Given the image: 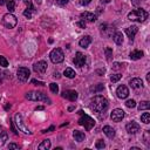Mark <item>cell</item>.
Instances as JSON below:
<instances>
[{
    "instance_id": "cell-1",
    "label": "cell",
    "mask_w": 150,
    "mask_h": 150,
    "mask_svg": "<svg viewBox=\"0 0 150 150\" xmlns=\"http://www.w3.org/2000/svg\"><path fill=\"white\" fill-rule=\"evenodd\" d=\"M92 108L96 111V113H102L108 108V101L106 97L101 96V95H96L93 97L92 100Z\"/></svg>"
},
{
    "instance_id": "cell-2",
    "label": "cell",
    "mask_w": 150,
    "mask_h": 150,
    "mask_svg": "<svg viewBox=\"0 0 150 150\" xmlns=\"http://www.w3.org/2000/svg\"><path fill=\"white\" fill-rule=\"evenodd\" d=\"M128 19L131 20V21H137V22H143L148 19V12L142 10V8H138V10H135V11H131L129 14H128Z\"/></svg>"
},
{
    "instance_id": "cell-3",
    "label": "cell",
    "mask_w": 150,
    "mask_h": 150,
    "mask_svg": "<svg viewBox=\"0 0 150 150\" xmlns=\"http://www.w3.org/2000/svg\"><path fill=\"white\" fill-rule=\"evenodd\" d=\"M79 114H80V118H79V124L80 126H83L84 128H86V130H91L94 126H95V121L92 118V117H89L88 115H86L82 110H80L79 111Z\"/></svg>"
},
{
    "instance_id": "cell-4",
    "label": "cell",
    "mask_w": 150,
    "mask_h": 150,
    "mask_svg": "<svg viewBox=\"0 0 150 150\" xmlns=\"http://www.w3.org/2000/svg\"><path fill=\"white\" fill-rule=\"evenodd\" d=\"M50 61L53 64H61L64 60H65V55H64V52L60 49V48H55L50 52Z\"/></svg>"
},
{
    "instance_id": "cell-5",
    "label": "cell",
    "mask_w": 150,
    "mask_h": 150,
    "mask_svg": "<svg viewBox=\"0 0 150 150\" xmlns=\"http://www.w3.org/2000/svg\"><path fill=\"white\" fill-rule=\"evenodd\" d=\"M26 99L31 100V101H45V102L50 103V100L40 92H29L26 94Z\"/></svg>"
},
{
    "instance_id": "cell-6",
    "label": "cell",
    "mask_w": 150,
    "mask_h": 150,
    "mask_svg": "<svg viewBox=\"0 0 150 150\" xmlns=\"http://www.w3.org/2000/svg\"><path fill=\"white\" fill-rule=\"evenodd\" d=\"M18 24V20L17 18L12 14V13H7L4 15L3 18V25L6 27V28H14Z\"/></svg>"
},
{
    "instance_id": "cell-7",
    "label": "cell",
    "mask_w": 150,
    "mask_h": 150,
    "mask_svg": "<svg viewBox=\"0 0 150 150\" xmlns=\"http://www.w3.org/2000/svg\"><path fill=\"white\" fill-rule=\"evenodd\" d=\"M29 75H31V72H29L28 68H26V67H20V68L18 69V79H19V81L26 82V81L28 80Z\"/></svg>"
},
{
    "instance_id": "cell-8",
    "label": "cell",
    "mask_w": 150,
    "mask_h": 150,
    "mask_svg": "<svg viewBox=\"0 0 150 150\" xmlns=\"http://www.w3.org/2000/svg\"><path fill=\"white\" fill-rule=\"evenodd\" d=\"M15 123H17V126H18L19 130H21L22 133H25V134H32L31 131H29V129L24 124L21 114H17V115H15Z\"/></svg>"
},
{
    "instance_id": "cell-9",
    "label": "cell",
    "mask_w": 150,
    "mask_h": 150,
    "mask_svg": "<svg viewBox=\"0 0 150 150\" xmlns=\"http://www.w3.org/2000/svg\"><path fill=\"white\" fill-rule=\"evenodd\" d=\"M110 117H111V120L114 122H120V121H122L123 117H124V111L122 109H118V108L114 109L111 115H110Z\"/></svg>"
},
{
    "instance_id": "cell-10",
    "label": "cell",
    "mask_w": 150,
    "mask_h": 150,
    "mask_svg": "<svg viewBox=\"0 0 150 150\" xmlns=\"http://www.w3.org/2000/svg\"><path fill=\"white\" fill-rule=\"evenodd\" d=\"M86 61H87L86 55H84V54H82L81 52H77V53H76V55H75V57H74V64H75V66H77V67H82V66H84Z\"/></svg>"
},
{
    "instance_id": "cell-11",
    "label": "cell",
    "mask_w": 150,
    "mask_h": 150,
    "mask_svg": "<svg viewBox=\"0 0 150 150\" xmlns=\"http://www.w3.org/2000/svg\"><path fill=\"white\" fill-rule=\"evenodd\" d=\"M116 95L118 99H127L128 95H129V89L126 87V86H120L117 89H116Z\"/></svg>"
},
{
    "instance_id": "cell-12",
    "label": "cell",
    "mask_w": 150,
    "mask_h": 150,
    "mask_svg": "<svg viewBox=\"0 0 150 150\" xmlns=\"http://www.w3.org/2000/svg\"><path fill=\"white\" fill-rule=\"evenodd\" d=\"M33 69H34V72L38 73V74H44V73L47 71V62H45V61H39V62L34 64Z\"/></svg>"
},
{
    "instance_id": "cell-13",
    "label": "cell",
    "mask_w": 150,
    "mask_h": 150,
    "mask_svg": "<svg viewBox=\"0 0 150 150\" xmlns=\"http://www.w3.org/2000/svg\"><path fill=\"white\" fill-rule=\"evenodd\" d=\"M126 129L129 134H136L137 131H140V124L136 123L135 121H131L126 126Z\"/></svg>"
},
{
    "instance_id": "cell-14",
    "label": "cell",
    "mask_w": 150,
    "mask_h": 150,
    "mask_svg": "<svg viewBox=\"0 0 150 150\" xmlns=\"http://www.w3.org/2000/svg\"><path fill=\"white\" fill-rule=\"evenodd\" d=\"M81 19L84 21H88V22H94V21H96V15L91 12H83V13H81Z\"/></svg>"
},
{
    "instance_id": "cell-15",
    "label": "cell",
    "mask_w": 150,
    "mask_h": 150,
    "mask_svg": "<svg viewBox=\"0 0 150 150\" xmlns=\"http://www.w3.org/2000/svg\"><path fill=\"white\" fill-rule=\"evenodd\" d=\"M62 97H65L69 101H75L77 99V93L75 91H65L62 93Z\"/></svg>"
},
{
    "instance_id": "cell-16",
    "label": "cell",
    "mask_w": 150,
    "mask_h": 150,
    "mask_svg": "<svg viewBox=\"0 0 150 150\" xmlns=\"http://www.w3.org/2000/svg\"><path fill=\"white\" fill-rule=\"evenodd\" d=\"M137 32H138L137 26H130V27L126 28V33H127L128 38H130V40H133L135 38V35L137 34Z\"/></svg>"
},
{
    "instance_id": "cell-17",
    "label": "cell",
    "mask_w": 150,
    "mask_h": 150,
    "mask_svg": "<svg viewBox=\"0 0 150 150\" xmlns=\"http://www.w3.org/2000/svg\"><path fill=\"white\" fill-rule=\"evenodd\" d=\"M129 84H130L131 88H134V89H141V88L143 87V82H142V80L138 79V77L131 79L130 82H129Z\"/></svg>"
},
{
    "instance_id": "cell-18",
    "label": "cell",
    "mask_w": 150,
    "mask_h": 150,
    "mask_svg": "<svg viewBox=\"0 0 150 150\" xmlns=\"http://www.w3.org/2000/svg\"><path fill=\"white\" fill-rule=\"evenodd\" d=\"M91 44H92V38L89 37V35H86L84 38H82V39L80 40V42H79V45H80L82 48H87Z\"/></svg>"
},
{
    "instance_id": "cell-19",
    "label": "cell",
    "mask_w": 150,
    "mask_h": 150,
    "mask_svg": "<svg viewBox=\"0 0 150 150\" xmlns=\"http://www.w3.org/2000/svg\"><path fill=\"white\" fill-rule=\"evenodd\" d=\"M113 39H114V41H115L116 45H122V44H123V35H122L121 32H116V33L114 34Z\"/></svg>"
},
{
    "instance_id": "cell-20",
    "label": "cell",
    "mask_w": 150,
    "mask_h": 150,
    "mask_svg": "<svg viewBox=\"0 0 150 150\" xmlns=\"http://www.w3.org/2000/svg\"><path fill=\"white\" fill-rule=\"evenodd\" d=\"M103 133L109 137V138H113V137H115V130L111 128V127H109V126H106V127H103Z\"/></svg>"
},
{
    "instance_id": "cell-21",
    "label": "cell",
    "mask_w": 150,
    "mask_h": 150,
    "mask_svg": "<svg viewBox=\"0 0 150 150\" xmlns=\"http://www.w3.org/2000/svg\"><path fill=\"white\" fill-rule=\"evenodd\" d=\"M130 59L131 60H138V59H141L142 56H143V52L142 50H137V49H135V50H133L131 53H130Z\"/></svg>"
},
{
    "instance_id": "cell-22",
    "label": "cell",
    "mask_w": 150,
    "mask_h": 150,
    "mask_svg": "<svg viewBox=\"0 0 150 150\" xmlns=\"http://www.w3.org/2000/svg\"><path fill=\"white\" fill-rule=\"evenodd\" d=\"M73 136H74L75 141H77V142H82L84 140V137H86L82 131H79V130H74L73 131Z\"/></svg>"
},
{
    "instance_id": "cell-23",
    "label": "cell",
    "mask_w": 150,
    "mask_h": 150,
    "mask_svg": "<svg viewBox=\"0 0 150 150\" xmlns=\"http://www.w3.org/2000/svg\"><path fill=\"white\" fill-rule=\"evenodd\" d=\"M50 148V141L49 140H44L40 144H39V149L40 150H48Z\"/></svg>"
},
{
    "instance_id": "cell-24",
    "label": "cell",
    "mask_w": 150,
    "mask_h": 150,
    "mask_svg": "<svg viewBox=\"0 0 150 150\" xmlns=\"http://www.w3.org/2000/svg\"><path fill=\"white\" fill-rule=\"evenodd\" d=\"M150 108V102L149 101H142L138 104V110H148Z\"/></svg>"
},
{
    "instance_id": "cell-25",
    "label": "cell",
    "mask_w": 150,
    "mask_h": 150,
    "mask_svg": "<svg viewBox=\"0 0 150 150\" xmlns=\"http://www.w3.org/2000/svg\"><path fill=\"white\" fill-rule=\"evenodd\" d=\"M141 121H142L143 123H145V124L150 123V114H149V113L142 114V115H141Z\"/></svg>"
},
{
    "instance_id": "cell-26",
    "label": "cell",
    "mask_w": 150,
    "mask_h": 150,
    "mask_svg": "<svg viewBox=\"0 0 150 150\" xmlns=\"http://www.w3.org/2000/svg\"><path fill=\"white\" fill-rule=\"evenodd\" d=\"M65 75L67 76V77H69V79H74L75 77V72L72 69V68H66L65 69Z\"/></svg>"
},
{
    "instance_id": "cell-27",
    "label": "cell",
    "mask_w": 150,
    "mask_h": 150,
    "mask_svg": "<svg viewBox=\"0 0 150 150\" xmlns=\"http://www.w3.org/2000/svg\"><path fill=\"white\" fill-rule=\"evenodd\" d=\"M7 138H8V135H7L6 131H3L1 134H0V145H4L5 142L7 141Z\"/></svg>"
},
{
    "instance_id": "cell-28",
    "label": "cell",
    "mask_w": 150,
    "mask_h": 150,
    "mask_svg": "<svg viewBox=\"0 0 150 150\" xmlns=\"http://www.w3.org/2000/svg\"><path fill=\"white\" fill-rule=\"evenodd\" d=\"M104 53H106V57L108 61H110L111 60V56H113V49L110 47H106L104 48Z\"/></svg>"
},
{
    "instance_id": "cell-29",
    "label": "cell",
    "mask_w": 150,
    "mask_h": 150,
    "mask_svg": "<svg viewBox=\"0 0 150 150\" xmlns=\"http://www.w3.org/2000/svg\"><path fill=\"white\" fill-rule=\"evenodd\" d=\"M0 66L1 67H7L8 66V61L6 60L5 56H0Z\"/></svg>"
},
{
    "instance_id": "cell-30",
    "label": "cell",
    "mask_w": 150,
    "mask_h": 150,
    "mask_svg": "<svg viewBox=\"0 0 150 150\" xmlns=\"http://www.w3.org/2000/svg\"><path fill=\"white\" fill-rule=\"evenodd\" d=\"M25 1V4L27 5V10L28 11H34V7H33V5H32V0H24Z\"/></svg>"
},
{
    "instance_id": "cell-31",
    "label": "cell",
    "mask_w": 150,
    "mask_h": 150,
    "mask_svg": "<svg viewBox=\"0 0 150 150\" xmlns=\"http://www.w3.org/2000/svg\"><path fill=\"white\" fill-rule=\"evenodd\" d=\"M49 88H50V91H52L54 94H57V92H59V87H57L56 83H50V84H49Z\"/></svg>"
},
{
    "instance_id": "cell-32",
    "label": "cell",
    "mask_w": 150,
    "mask_h": 150,
    "mask_svg": "<svg viewBox=\"0 0 150 150\" xmlns=\"http://www.w3.org/2000/svg\"><path fill=\"white\" fill-rule=\"evenodd\" d=\"M7 8H8L10 13H11V12H13V11H14V8H15V4H14V1L10 0V1L7 3Z\"/></svg>"
},
{
    "instance_id": "cell-33",
    "label": "cell",
    "mask_w": 150,
    "mask_h": 150,
    "mask_svg": "<svg viewBox=\"0 0 150 150\" xmlns=\"http://www.w3.org/2000/svg\"><path fill=\"white\" fill-rule=\"evenodd\" d=\"M121 77H122V75H121V74H114V75H111L110 81H111V82H117Z\"/></svg>"
},
{
    "instance_id": "cell-34",
    "label": "cell",
    "mask_w": 150,
    "mask_h": 150,
    "mask_svg": "<svg viewBox=\"0 0 150 150\" xmlns=\"http://www.w3.org/2000/svg\"><path fill=\"white\" fill-rule=\"evenodd\" d=\"M95 147H96V149H103V148L106 147V144H104V142H103L102 140H99V141L96 142Z\"/></svg>"
},
{
    "instance_id": "cell-35",
    "label": "cell",
    "mask_w": 150,
    "mask_h": 150,
    "mask_svg": "<svg viewBox=\"0 0 150 150\" xmlns=\"http://www.w3.org/2000/svg\"><path fill=\"white\" fill-rule=\"evenodd\" d=\"M126 106H127L128 108H134V107L136 106V102H135L134 100H128V101L126 102Z\"/></svg>"
},
{
    "instance_id": "cell-36",
    "label": "cell",
    "mask_w": 150,
    "mask_h": 150,
    "mask_svg": "<svg viewBox=\"0 0 150 150\" xmlns=\"http://www.w3.org/2000/svg\"><path fill=\"white\" fill-rule=\"evenodd\" d=\"M103 88H104L103 84H102V83H99L95 88H93V91H94V92H101V91H103Z\"/></svg>"
},
{
    "instance_id": "cell-37",
    "label": "cell",
    "mask_w": 150,
    "mask_h": 150,
    "mask_svg": "<svg viewBox=\"0 0 150 150\" xmlns=\"http://www.w3.org/2000/svg\"><path fill=\"white\" fill-rule=\"evenodd\" d=\"M149 135H150V134H149V131L147 130V131L144 133V143H145V145H147V147H149V141H148Z\"/></svg>"
},
{
    "instance_id": "cell-38",
    "label": "cell",
    "mask_w": 150,
    "mask_h": 150,
    "mask_svg": "<svg viewBox=\"0 0 150 150\" xmlns=\"http://www.w3.org/2000/svg\"><path fill=\"white\" fill-rule=\"evenodd\" d=\"M56 3H57L60 6H65L66 4L69 3V0H56Z\"/></svg>"
},
{
    "instance_id": "cell-39",
    "label": "cell",
    "mask_w": 150,
    "mask_h": 150,
    "mask_svg": "<svg viewBox=\"0 0 150 150\" xmlns=\"http://www.w3.org/2000/svg\"><path fill=\"white\" fill-rule=\"evenodd\" d=\"M24 15H25L26 18H28V19H31V18H32V12L28 11V10H26V11L24 12Z\"/></svg>"
},
{
    "instance_id": "cell-40",
    "label": "cell",
    "mask_w": 150,
    "mask_h": 150,
    "mask_svg": "<svg viewBox=\"0 0 150 150\" xmlns=\"http://www.w3.org/2000/svg\"><path fill=\"white\" fill-rule=\"evenodd\" d=\"M76 25H77L79 27H81V28H86V21H84V20H81V21L76 22Z\"/></svg>"
},
{
    "instance_id": "cell-41",
    "label": "cell",
    "mask_w": 150,
    "mask_h": 150,
    "mask_svg": "<svg viewBox=\"0 0 150 150\" xmlns=\"http://www.w3.org/2000/svg\"><path fill=\"white\" fill-rule=\"evenodd\" d=\"M32 83L37 84V86H45V83L42 81H38V80H32Z\"/></svg>"
},
{
    "instance_id": "cell-42",
    "label": "cell",
    "mask_w": 150,
    "mask_h": 150,
    "mask_svg": "<svg viewBox=\"0 0 150 150\" xmlns=\"http://www.w3.org/2000/svg\"><path fill=\"white\" fill-rule=\"evenodd\" d=\"M89 3H91V0H80V4L82 6H87Z\"/></svg>"
},
{
    "instance_id": "cell-43",
    "label": "cell",
    "mask_w": 150,
    "mask_h": 150,
    "mask_svg": "<svg viewBox=\"0 0 150 150\" xmlns=\"http://www.w3.org/2000/svg\"><path fill=\"white\" fill-rule=\"evenodd\" d=\"M8 148H10V149H19V145H18V144H14V143H11V144L8 145Z\"/></svg>"
},
{
    "instance_id": "cell-44",
    "label": "cell",
    "mask_w": 150,
    "mask_h": 150,
    "mask_svg": "<svg viewBox=\"0 0 150 150\" xmlns=\"http://www.w3.org/2000/svg\"><path fill=\"white\" fill-rule=\"evenodd\" d=\"M53 130H54V127L52 126V127H50L49 129H46V130H42V133H44V134H46V133H50V131H53Z\"/></svg>"
},
{
    "instance_id": "cell-45",
    "label": "cell",
    "mask_w": 150,
    "mask_h": 150,
    "mask_svg": "<svg viewBox=\"0 0 150 150\" xmlns=\"http://www.w3.org/2000/svg\"><path fill=\"white\" fill-rule=\"evenodd\" d=\"M120 68H121V65H120V64H114L113 69H120Z\"/></svg>"
},
{
    "instance_id": "cell-46",
    "label": "cell",
    "mask_w": 150,
    "mask_h": 150,
    "mask_svg": "<svg viewBox=\"0 0 150 150\" xmlns=\"http://www.w3.org/2000/svg\"><path fill=\"white\" fill-rule=\"evenodd\" d=\"M96 73L97 74H104V69H99V71H96Z\"/></svg>"
},
{
    "instance_id": "cell-47",
    "label": "cell",
    "mask_w": 150,
    "mask_h": 150,
    "mask_svg": "<svg viewBox=\"0 0 150 150\" xmlns=\"http://www.w3.org/2000/svg\"><path fill=\"white\" fill-rule=\"evenodd\" d=\"M138 3H140V0H133V4L134 5H138Z\"/></svg>"
},
{
    "instance_id": "cell-48",
    "label": "cell",
    "mask_w": 150,
    "mask_h": 150,
    "mask_svg": "<svg viewBox=\"0 0 150 150\" xmlns=\"http://www.w3.org/2000/svg\"><path fill=\"white\" fill-rule=\"evenodd\" d=\"M54 77H60V74L56 72V73H54Z\"/></svg>"
},
{
    "instance_id": "cell-49",
    "label": "cell",
    "mask_w": 150,
    "mask_h": 150,
    "mask_svg": "<svg viewBox=\"0 0 150 150\" xmlns=\"http://www.w3.org/2000/svg\"><path fill=\"white\" fill-rule=\"evenodd\" d=\"M147 80H148V81H150V73H148V74H147Z\"/></svg>"
},
{
    "instance_id": "cell-50",
    "label": "cell",
    "mask_w": 150,
    "mask_h": 150,
    "mask_svg": "<svg viewBox=\"0 0 150 150\" xmlns=\"http://www.w3.org/2000/svg\"><path fill=\"white\" fill-rule=\"evenodd\" d=\"M3 4H5V0H0V5H3Z\"/></svg>"
},
{
    "instance_id": "cell-51",
    "label": "cell",
    "mask_w": 150,
    "mask_h": 150,
    "mask_svg": "<svg viewBox=\"0 0 150 150\" xmlns=\"http://www.w3.org/2000/svg\"><path fill=\"white\" fill-rule=\"evenodd\" d=\"M42 109H44V107H38L37 108V110H42Z\"/></svg>"
},
{
    "instance_id": "cell-52",
    "label": "cell",
    "mask_w": 150,
    "mask_h": 150,
    "mask_svg": "<svg viewBox=\"0 0 150 150\" xmlns=\"http://www.w3.org/2000/svg\"><path fill=\"white\" fill-rule=\"evenodd\" d=\"M131 150H140V148H136L135 147V148H131Z\"/></svg>"
},
{
    "instance_id": "cell-53",
    "label": "cell",
    "mask_w": 150,
    "mask_h": 150,
    "mask_svg": "<svg viewBox=\"0 0 150 150\" xmlns=\"http://www.w3.org/2000/svg\"><path fill=\"white\" fill-rule=\"evenodd\" d=\"M37 3H39V4H40V3H41V0H37Z\"/></svg>"
}]
</instances>
